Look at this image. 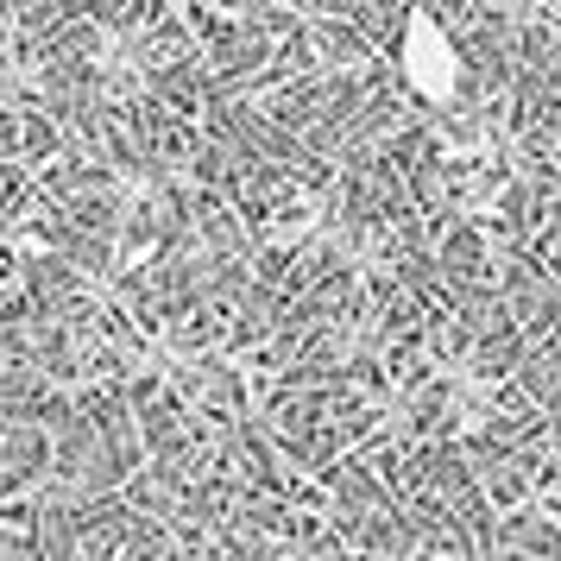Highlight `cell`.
I'll use <instances>...</instances> for the list:
<instances>
[{
  "mask_svg": "<svg viewBox=\"0 0 561 561\" xmlns=\"http://www.w3.org/2000/svg\"><path fill=\"white\" fill-rule=\"evenodd\" d=\"M398 70L404 82L423 95V102H455L460 82H467V64H460L455 32L435 20L430 7H410L404 32H398Z\"/></svg>",
  "mask_w": 561,
  "mask_h": 561,
  "instance_id": "6da1fadb",
  "label": "cell"
}]
</instances>
